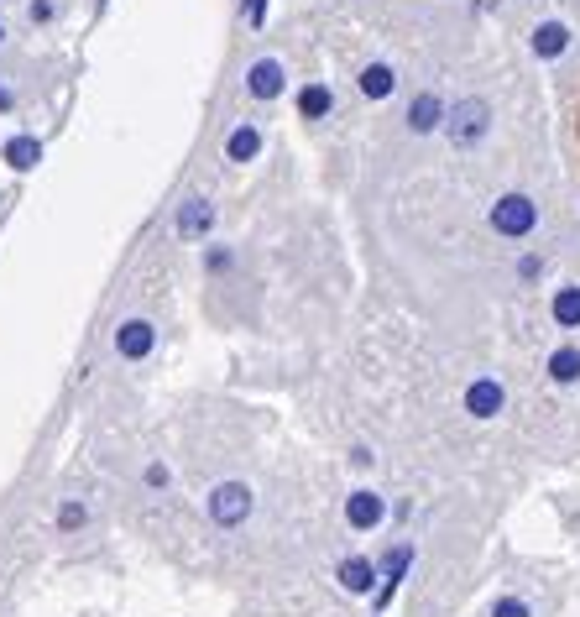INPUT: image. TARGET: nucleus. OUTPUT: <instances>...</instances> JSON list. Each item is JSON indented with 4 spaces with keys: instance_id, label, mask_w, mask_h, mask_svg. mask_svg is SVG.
Returning a JSON list of instances; mask_svg holds the SVG:
<instances>
[{
    "instance_id": "nucleus-13",
    "label": "nucleus",
    "mask_w": 580,
    "mask_h": 617,
    "mask_svg": "<svg viewBox=\"0 0 580 617\" xmlns=\"http://www.w3.org/2000/svg\"><path fill=\"white\" fill-rule=\"evenodd\" d=\"M549 319H554V325H560L565 335H575V330H580V283H565V288H554Z\"/></svg>"
},
{
    "instance_id": "nucleus-2",
    "label": "nucleus",
    "mask_w": 580,
    "mask_h": 617,
    "mask_svg": "<svg viewBox=\"0 0 580 617\" xmlns=\"http://www.w3.org/2000/svg\"><path fill=\"white\" fill-rule=\"evenodd\" d=\"M413 555H419V550H413V539H398V544H392V550L377 560V591H371V612H387L392 607V597H398V586L408 581V570H413Z\"/></svg>"
},
{
    "instance_id": "nucleus-6",
    "label": "nucleus",
    "mask_w": 580,
    "mask_h": 617,
    "mask_svg": "<svg viewBox=\"0 0 580 617\" xmlns=\"http://www.w3.org/2000/svg\"><path fill=\"white\" fill-rule=\"evenodd\" d=\"M460 408H466L471 419H497L507 408V387L497 377H476V382H466V393H460Z\"/></svg>"
},
{
    "instance_id": "nucleus-1",
    "label": "nucleus",
    "mask_w": 580,
    "mask_h": 617,
    "mask_svg": "<svg viewBox=\"0 0 580 617\" xmlns=\"http://www.w3.org/2000/svg\"><path fill=\"white\" fill-rule=\"evenodd\" d=\"M445 131H450V142H455L460 152L481 147V142H486V131H492V105H486L481 95L455 100V105H450V116H445Z\"/></svg>"
},
{
    "instance_id": "nucleus-21",
    "label": "nucleus",
    "mask_w": 580,
    "mask_h": 617,
    "mask_svg": "<svg viewBox=\"0 0 580 617\" xmlns=\"http://www.w3.org/2000/svg\"><path fill=\"white\" fill-rule=\"evenodd\" d=\"M492 617H533V607H528V597H497Z\"/></svg>"
},
{
    "instance_id": "nucleus-29",
    "label": "nucleus",
    "mask_w": 580,
    "mask_h": 617,
    "mask_svg": "<svg viewBox=\"0 0 580 617\" xmlns=\"http://www.w3.org/2000/svg\"><path fill=\"white\" fill-rule=\"evenodd\" d=\"M0 42H6V27H0Z\"/></svg>"
},
{
    "instance_id": "nucleus-16",
    "label": "nucleus",
    "mask_w": 580,
    "mask_h": 617,
    "mask_svg": "<svg viewBox=\"0 0 580 617\" xmlns=\"http://www.w3.org/2000/svg\"><path fill=\"white\" fill-rule=\"evenodd\" d=\"M257 152H262V131L257 126H236L225 136V157H230V163H251Z\"/></svg>"
},
{
    "instance_id": "nucleus-9",
    "label": "nucleus",
    "mask_w": 580,
    "mask_h": 617,
    "mask_svg": "<svg viewBox=\"0 0 580 617\" xmlns=\"http://www.w3.org/2000/svg\"><path fill=\"white\" fill-rule=\"evenodd\" d=\"M288 89V74H283V63L277 58H257L246 68V95L251 100H277Z\"/></svg>"
},
{
    "instance_id": "nucleus-25",
    "label": "nucleus",
    "mask_w": 580,
    "mask_h": 617,
    "mask_svg": "<svg viewBox=\"0 0 580 617\" xmlns=\"http://www.w3.org/2000/svg\"><path fill=\"white\" fill-rule=\"evenodd\" d=\"M371 461H377V455H371L366 445H356V450H351V466H356V471H371Z\"/></svg>"
},
{
    "instance_id": "nucleus-3",
    "label": "nucleus",
    "mask_w": 580,
    "mask_h": 617,
    "mask_svg": "<svg viewBox=\"0 0 580 617\" xmlns=\"http://www.w3.org/2000/svg\"><path fill=\"white\" fill-rule=\"evenodd\" d=\"M251 508H257V492H251L246 482L210 487V523L215 529H241V523L251 518Z\"/></svg>"
},
{
    "instance_id": "nucleus-15",
    "label": "nucleus",
    "mask_w": 580,
    "mask_h": 617,
    "mask_svg": "<svg viewBox=\"0 0 580 617\" xmlns=\"http://www.w3.org/2000/svg\"><path fill=\"white\" fill-rule=\"evenodd\" d=\"M356 84H361V95H366V100H387L392 89H398V74H392L387 63H366Z\"/></svg>"
},
{
    "instance_id": "nucleus-14",
    "label": "nucleus",
    "mask_w": 580,
    "mask_h": 617,
    "mask_svg": "<svg viewBox=\"0 0 580 617\" xmlns=\"http://www.w3.org/2000/svg\"><path fill=\"white\" fill-rule=\"evenodd\" d=\"M335 110V89L330 84H304L298 89V116L304 121H324Z\"/></svg>"
},
{
    "instance_id": "nucleus-7",
    "label": "nucleus",
    "mask_w": 580,
    "mask_h": 617,
    "mask_svg": "<svg viewBox=\"0 0 580 617\" xmlns=\"http://www.w3.org/2000/svg\"><path fill=\"white\" fill-rule=\"evenodd\" d=\"M152 346H157L152 319H121V325H115V356L121 361H147Z\"/></svg>"
},
{
    "instance_id": "nucleus-28",
    "label": "nucleus",
    "mask_w": 580,
    "mask_h": 617,
    "mask_svg": "<svg viewBox=\"0 0 580 617\" xmlns=\"http://www.w3.org/2000/svg\"><path fill=\"white\" fill-rule=\"evenodd\" d=\"M95 6H100V11H105V6H110V0H95Z\"/></svg>"
},
{
    "instance_id": "nucleus-5",
    "label": "nucleus",
    "mask_w": 580,
    "mask_h": 617,
    "mask_svg": "<svg viewBox=\"0 0 580 617\" xmlns=\"http://www.w3.org/2000/svg\"><path fill=\"white\" fill-rule=\"evenodd\" d=\"M387 497L377 492V487H351L345 492V523H351L356 534H377L382 523H387Z\"/></svg>"
},
{
    "instance_id": "nucleus-4",
    "label": "nucleus",
    "mask_w": 580,
    "mask_h": 617,
    "mask_svg": "<svg viewBox=\"0 0 580 617\" xmlns=\"http://www.w3.org/2000/svg\"><path fill=\"white\" fill-rule=\"evenodd\" d=\"M486 220H492V231L502 241H523V236H533V225H539V210H533L528 194H502Z\"/></svg>"
},
{
    "instance_id": "nucleus-11",
    "label": "nucleus",
    "mask_w": 580,
    "mask_h": 617,
    "mask_svg": "<svg viewBox=\"0 0 580 617\" xmlns=\"http://www.w3.org/2000/svg\"><path fill=\"white\" fill-rule=\"evenodd\" d=\"M335 581L351 591V597H371V591H377V560H366V555H345L340 560V570H335Z\"/></svg>"
},
{
    "instance_id": "nucleus-26",
    "label": "nucleus",
    "mask_w": 580,
    "mask_h": 617,
    "mask_svg": "<svg viewBox=\"0 0 580 617\" xmlns=\"http://www.w3.org/2000/svg\"><path fill=\"white\" fill-rule=\"evenodd\" d=\"M32 21H53V0H32Z\"/></svg>"
},
{
    "instance_id": "nucleus-22",
    "label": "nucleus",
    "mask_w": 580,
    "mask_h": 617,
    "mask_svg": "<svg viewBox=\"0 0 580 617\" xmlns=\"http://www.w3.org/2000/svg\"><path fill=\"white\" fill-rule=\"evenodd\" d=\"M142 482H147L152 492H162V487H168V482H173V471H168V466H162V461H152V466L142 471Z\"/></svg>"
},
{
    "instance_id": "nucleus-17",
    "label": "nucleus",
    "mask_w": 580,
    "mask_h": 617,
    "mask_svg": "<svg viewBox=\"0 0 580 617\" xmlns=\"http://www.w3.org/2000/svg\"><path fill=\"white\" fill-rule=\"evenodd\" d=\"M549 382H560V387H575L580 382V346L549 351Z\"/></svg>"
},
{
    "instance_id": "nucleus-30",
    "label": "nucleus",
    "mask_w": 580,
    "mask_h": 617,
    "mask_svg": "<svg viewBox=\"0 0 580 617\" xmlns=\"http://www.w3.org/2000/svg\"><path fill=\"white\" fill-rule=\"evenodd\" d=\"M575 136H580V121H575Z\"/></svg>"
},
{
    "instance_id": "nucleus-23",
    "label": "nucleus",
    "mask_w": 580,
    "mask_h": 617,
    "mask_svg": "<svg viewBox=\"0 0 580 617\" xmlns=\"http://www.w3.org/2000/svg\"><path fill=\"white\" fill-rule=\"evenodd\" d=\"M241 11H246L251 27H262V21H267V0H241Z\"/></svg>"
},
{
    "instance_id": "nucleus-24",
    "label": "nucleus",
    "mask_w": 580,
    "mask_h": 617,
    "mask_svg": "<svg viewBox=\"0 0 580 617\" xmlns=\"http://www.w3.org/2000/svg\"><path fill=\"white\" fill-rule=\"evenodd\" d=\"M204 267H210V272H225V267H230V251H225V246H215L210 257H204Z\"/></svg>"
},
{
    "instance_id": "nucleus-19",
    "label": "nucleus",
    "mask_w": 580,
    "mask_h": 617,
    "mask_svg": "<svg viewBox=\"0 0 580 617\" xmlns=\"http://www.w3.org/2000/svg\"><path fill=\"white\" fill-rule=\"evenodd\" d=\"M513 272H518V283H539L544 272H549V262H544V257H533V251H523Z\"/></svg>"
},
{
    "instance_id": "nucleus-8",
    "label": "nucleus",
    "mask_w": 580,
    "mask_h": 617,
    "mask_svg": "<svg viewBox=\"0 0 580 617\" xmlns=\"http://www.w3.org/2000/svg\"><path fill=\"white\" fill-rule=\"evenodd\" d=\"M173 225H178L183 241H204V236H210V225H215V204L204 199V194H189V199L178 204V220Z\"/></svg>"
},
{
    "instance_id": "nucleus-27",
    "label": "nucleus",
    "mask_w": 580,
    "mask_h": 617,
    "mask_svg": "<svg viewBox=\"0 0 580 617\" xmlns=\"http://www.w3.org/2000/svg\"><path fill=\"white\" fill-rule=\"evenodd\" d=\"M11 105H16V95H11V84L0 79V110H11Z\"/></svg>"
},
{
    "instance_id": "nucleus-18",
    "label": "nucleus",
    "mask_w": 580,
    "mask_h": 617,
    "mask_svg": "<svg viewBox=\"0 0 580 617\" xmlns=\"http://www.w3.org/2000/svg\"><path fill=\"white\" fill-rule=\"evenodd\" d=\"M6 163L16 173H32L42 163V142H37V136H11V142H6Z\"/></svg>"
},
{
    "instance_id": "nucleus-10",
    "label": "nucleus",
    "mask_w": 580,
    "mask_h": 617,
    "mask_svg": "<svg viewBox=\"0 0 580 617\" xmlns=\"http://www.w3.org/2000/svg\"><path fill=\"white\" fill-rule=\"evenodd\" d=\"M445 116H450V105L439 100L434 89H424V95H413V100H408V131H413V136L439 131V126H445Z\"/></svg>"
},
{
    "instance_id": "nucleus-20",
    "label": "nucleus",
    "mask_w": 580,
    "mask_h": 617,
    "mask_svg": "<svg viewBox=\"0 0 580 617\" xmlns=\"http://www.w3.org/2000/svg\"><path fill=\"white\" fill-rule=\"evenodd\" d=\"M84 523H89L84 502H63V508H58V529H84Z\"/></svg>"
},
{
    "instance_id": "nucleus-12",
    "label": "nucleus",
    "mask_w": 580,
    "mask_h": 617,
    "mask_svg": "<svg viewBox=\"0 0 580 617\" xmlns=\"http://www.w3.org/2000/svg\"><path fill=\"white\" fill-rule=\"evenodd\" d=\"M528 48H533V58H544V63L565 58V48H570V27H565V21H539V27H533V37H528Z\"/></svg>"
}]
</instances>
